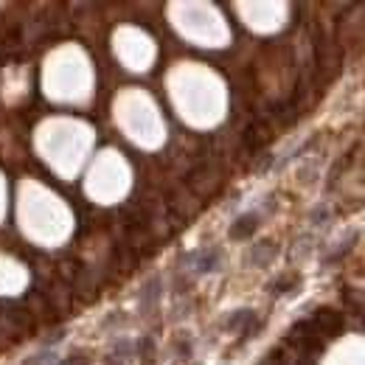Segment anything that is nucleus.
<instances>
[{"mask_svg": "<svg viewBox=\"0 0 365 365\" xmlns=\"http://www.w3.org/2000/svg\"><path fill=\"white\" fill-rule=\"evenodd\" d=\"M323 365H365V337H343Z\"/></svg>", "mask_w": 365, "mask_h": 365, "instance_id": "3", "label": "nucleus"}, {"mask_svg": "<svg viewBox=\"0 0 365 365\" xmlns=\"http://www.w3.org/2000/svg\"><path fill=\"white\" fill-rule=\"evenodd\" d=\"M121 104H124V110H127V133L140 140V143H146V146H152V143H160V138H163V127H160V118H158V110L152 107V101L146 98V96H140V93H127L124 98H121Z\"/></svg>", "mask_w": 365, "mask_h": 365, "instance_id": "2", "label": "nucleus"}, {"mask_svg": "<svg viewBox=\"0 0 365 365\" xmlns=\"http://www.w3.org/2000/svg\"><path fill=\"white\" fill-rule=\"evenodd\" d=\"M121 37L130 43L127 51H121V53H124V62H127L130 68H138V71L146 68V65L152 62V51H155L152 43H149L140 31H121Z\"/></svg>", "mask_w": 365, "mask_h": 365, "instance_id": "4", "label": "nucleus"}, {"mask_svg": "<svg viewBox=\"0 0 365 365\" xmlns=\"http://www.w3.org/2000/svg\"><path fill=\"white\" fill-rule=\"evenodd\" d=\"M191 79H185L180 73V82L178 79H172V93H175V101H178V107H180V113L188 118V121H194V124H208V121H217L220 115H222V110H225V96L220 91V79L217 76H211L208 71H197V68H191Z\"/></svg>", "mask_w": 365, "mask_h": 365, "instance_id": "1", "label": "nucleus"}]
</instances>
